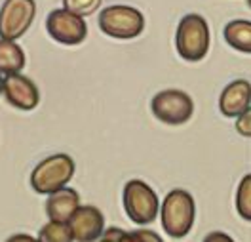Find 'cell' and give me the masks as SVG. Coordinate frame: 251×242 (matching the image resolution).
<instances>
[{
	"instance_id": "6da1fadb",
	"label": "cell",
	"mask_w": 251,
	"mask_h": 242,
	"mask_svg": "<svg viewBox=\"0 0 251 242\" xmlns=\"http://www.w3.org/2000/svg\"><path fill=\"white\" fill-rule=\"evenodd\" d=\"M209 44L211 32L205 17L200 14H187L179 21L175 31V48L185 61H202L209 52Z\"/></svg>"
},
{
	"instance_id": "7a4b0ae2",
	"label": "cell",
	"mask_w": 251,
	"mask_h": 242,
	"mask_svg": "<svg viewBox=\"0 0 251 242\" xmlns=\"http://www.w3.org/2000/svg\"><path fill=\"white\" fill-rule=\"evenodd\" d=\"M160 217L164 231L173 239H183L190 233L196 219V202L194 196L185 189H173L166 194Z\"/></svg>"
},
{
	"instance_id": "3957f363",
	"label": "cell",
	"mask_w": 251,
	"mask_h": 242,
	"mask_svg": "<svg viewBox=\"0 0 251 242\" xmlns=\"http://www.w3.org/2000/svg\"><path fill=\"white\" fill-rule=\"evenodd\" d=\"M76 164L75 161L65 155H50L44 161H40L31 174V187L38 194L55 193L57 189H63L69 185V181L75 176Z\"/></svg>"
},
{
	"instance_id": "277c9868",
	"label": "cell",
	"mask_w": 251,
	"mask_h": 242,
	"mask_svg": "<svg viewBox=\"0 0 251 242\" xmlns=\"http://www.w3.org/2000/svg\"><path fill=\"white\" fill-rule=\"evenodd\" d=\"M99 29L110 38L131 40L145 31V16L137 8L126 4H112L101 10Z\"/></svg>"
},
{
	"instance_id": "5b68a950",
	"label": "cell",
	"mask_w": 251,
	"mask_h": 242,
	"mask_svg": "<svg viewBox=\"0 0 251 242\" xmlns=\"http://www.w3.org/2000/svg\"><path fill=\"white\" fill-rule=\"evenodd\" d=\"M122 200H124L126 214L137 225L152 223L160 212L158 194L151 185H147L141 179H129L126 183Z\"/></svg>"
},
{
	"instance_id": "8992f818",
	"label": "cell",
	"mask_w": 251,
	"mask_h": 242,
	"mask_svg": "<svg viewBox=\"0 0 251 242\" xmlns=\"http://www.w3.org/2000/svg\"><path fill=\"white\" fill-rule=\"evenodd\" d=\"M151 111L168 126L187 124L194 114V101L183 90H162L151 101Z\"/></svg>"
},
{
	"instance_id": "52a82bcc",
	"label": "cell",
	"mask_w": 251,
	"mask_h": 242,
	"mask_svg": "<svg viewBox=\"0 0 251 242\" xmlns=\"http://www.w3.org/2000/svg\"><path fill=\"white\" fill-rule=\"evenodd\" d=\"M36 16L34 0H4L0 6V38L17 40L31 29Z\"/></svg>"
},
{
	"instance_id": "ba28073f",
	"label": "cell",
	"mask_w": 251,
	"mask_h": 242,
	"mask_svg": "<svg viewBox=\"0 0 251 242\" xmlns=\"http://www.w3.org/2000/svg\"><path fill=\"white\" fill-rule=\"evenodd\" d=\"M46 31L55 42L65 46H76V44H82L88 36V23L84 21V17L76 16L65 8H59L48 14Z\"/></svg>"
},
{
	"instance_id": "9c48e42d",
	"label": "cell",
	"mask_w": 251,
	"mask_h": 242,
	"mask_svg": "<svg viewBox=\"0 0 251 242\" xmlns=\"http://www.w3.org/2000/svg\"><path fill=\"white\" fill-rule=\"evenodd\" d=\"M2 94L6 97V101L19 111H32L40 103L38 86L21 73L6 75V79L2 82Z\"/></svg>"
},
{
	"instance_id": "30bf717a",
	"label": "cell",
	"mask_w": 251,
	"mask_h": 242,
	"mask_svg": "<svg viewBox=\"0 0 251 242\" xmlns=\"http://www.w3.org/2000/svg\"><path fill=\"white\" fill-rule=\"evenodd\" d=\"M69 225L76 242H95L105 233V215L97 206H78Z\"/></svg>"
},
{
	"instance_id": "8fae6325",
	"label": "cell",
	"mask_w": 251,
	"mask_h": 242,
	"mask_svg": "<svg viewBox=\"0 0 251 242\" xmlns=\"http://www.w3.org/2000/svg\"><path fill=\"white\" fill-rule=\"evenodd\" d=\"M251 107V82L238 79L225 86L219 96V111L228 118H238Z\"/></svg>"
},
{
	"instance_id": "7c38bea8",
	"label": "cell",
	"mask_w": 251,
	"mask_h": 242,
	"mask_svg": "<svg viewBox=\"0 0 251 242\" xmlns=\"http://www.w3.org/2000/svg\"><path fill=\"white\" fill-rule=\"evenodd\" d=\"M78 206L80 194L71 187H63V189H57L55 193L48 194L46 215L50 217V221L69 223V219L78 210Z\"/></svg>"
},
{
	"instance_id": "4fadbf2b",
	"label": "cell",
	"mask_w": 251,
	"mask_h": 242,
	"mask_svg": "<svg viewBox=\"0 0 251 242\" xmlns=\"http://www.w3.org/2000/svg\"><path fill=\"white\" fill-rule=\"evenodd\" d=\"M225 42L242 54H251V21L248 19H232L225 25Z\"/></svg>"
},
{
	"instance_id": "5bb4252c",
	"label": "cell",
	"mask_w": 251,
	"mask_h": 242,
	"mask_svg": "<svg viewBox=\"0 0 251 242\" xmlns=\"http://www.w3.org/2000/svg\"><path fill=\"white\" fill-rule=\"evenodd\" d=\"M25 61V52L16 40L0 38V75L21 73Z\"/></svg>"
},
{
	"instance_id": "9a60e30c",
	"label": "cell",
	"mask_w": 251,
	"mask_h": 242,
	"mask_svg": "<svg viewBox=\"0 0 251 242\" xmlns=\"http://www.w3.org/2000/svg\"><path fill=\"white\" fill-rule=\"evenodd\" d=\"M38 241L40 242H73V231L69 223L61 221H48L46 225L38 231Z\"/></svg>"
},
{
	"instance_id": "2e32d148",
	"label": "cell",
	"mask_w": 251,
	"mask_h": 242,
	"mask_svg": "<svg viewBox=\"0 0 251 242\" xmlns=\"http://www.w3.org/2000/svg\"><path fill=\"white\" fill-rule=\"evenodd\" d=\"M236 212L242 219L251 221V174H246L236 189Z\"/></svg>"
},
{
	"instance_id": "e0dca14e",
	"label": "cell",
	"mask_w": 251,
	"mask_h": 242,
	"mask_svg": "<svg viewBox=\"0 0 251 242\" xmlns=\"http://www.w3.org/2000/svg\"><path fill=\"white\" fill-rule=\"evenodd\" d=\"M103 0H63V8L80 17L92 16L99 10Z\"/></svg>"
},
{
	"instance_id": "ac0fdd59",
	"label": "cell",
	"mask_w": 251,
	"mask_h": 242,
	"mask_svg": "<svg viewBox=\"0 0 251 242\" xmlns=\"http://www.w3.org/2000/svg\"><path fill=\"white\" fill-rule=\"evenodd\" d=\"M97 242H139L135 233H127L124 229H116V227H110L105 229V233L101 235V239Z\"/></svg>"
},
{
	"instance_id": "d6986e66",
	"label": "cell",
	"mask_w": 251,
	"mask_h": 242,
	"mask_svg": "<svg viewBox=\"0 0 251 242\" xmlns=\"http://www.w3.org/2000/svg\"><path fill=\"white\" fill-rule=\"evenodd\" d=\"M236 132L244 137H251V107L236 118Z\"/></svg>"
},
{
	"instance_id": "ffe728a7",
	"label": "cell",
	"mask_w": 251,
	"mask_h": 242,
	"mask_svg": "<svg viewBox=\"0 0 251 242\" xmlns=\"http://www.w3.org/2000/svg\"><path fill=\"white\" fill-rule=\"evenodd\" d=\"M133 233H135L139 242H164L154 231H149V229H139V231H133Z\"/></svg>"
},
{
	"instance_id": "44dd1931",
	"label": "cell",
	"mask_w": 251,
	"mask_h": 242,
	"mask_svg": "<svg viewBox=\"0 0 251 242\" xmlns=\"http://www.w3.org/2000/svg\"><path fill=\"white\" fill-rule=\"evenodd\" d=\"M204 242H236V241L230 237V235L223 233V231H213V233L205 235Z\"/></svg>"
},
{
	"instance_id": "7402d4cb",
	"label": "cell",
	"mask_w": 251,
	"mask_h": 242,
	"mask_svg": "<svg viewBox=\"0 0 251 242\" xmlns=\"http://www.w3.org/2000/svg\"><path fill=\"white\" fill-rule=\"evenodd\" d=\"M6 242H40V241L34 239V237H31V235H23V233H19V235H12Z\"/></svg>"
},
{
	"instance_id": "603a6c76",
	"label": "cell",
	"mask_w": 251,
	"mask_h": 242,
	"mask_svg": "<svg viewBox=\"0 0 251 242\" xmlns=\"http://www.w3.org/2000/svg\"><path fill=\"white\" fill-rule=\"evenodd\" d=\"M2 82H4V79L0 77V96H2Z\"/></svg>"
},
{
	"instance_id": "cb8c5ba5",
	"label": "cell",
	"mask_w": 251,
	"mask_h": 242,
	"mask_svg": "<svg viewBox=\"0 0 251 242\" xmlns=\"http://www.w3.org/2000/svg\"><path fill=\"white\" fill-rule=\"evenodd\" d=\"M248 6H250V8H251V0H248Z\"/></svg>"
}]
</instances>
